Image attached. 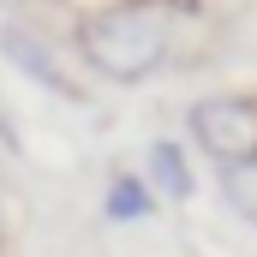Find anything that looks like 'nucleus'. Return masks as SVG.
<instances>
[{
    "label": "nucleus",
    "instance_id": "nucleus-5",
    "mask_svg": "<svg viewBox=\"0 0 257 257\" xmlns=\"http://www.w3.org/2000/svg\"><path fill=\"white\" fill-rule=\"evenodd\" d=\"M221 192H227V203H233V209L257 227V156H251V162L221 168Z\"/></svg>",
    "mask_w": 257,
    "mask_h": 257
},
{
    "label": "nucleus",
    "instance_id": "nucleus-2",
    "mask_svg": "<svg viewBox=\"0 0 257 257\" xmlns=\"http://www.w3.org/2000/svg\"><path fill=\"white\" fill-rule=\"evenodd\" d=\"M192 138L197 150L221 168L257 156V102L251 96H203L192 108Z\"/></svg>",
    "mask_w": 257,
    "mask_h": 257
},
{
    "label": "nucleus",
    "instance_id": "nucleus-6",
    "mask_svg": "<svg viewBox=\"0 0 257 257\" xmlns=\"http://www.w3.org/2000/svg\"><path fill=\"white\" fill-rule=\"evenodd\" d=\"M108 215H114V221H144V215H150V186L132 180V174H114V186H108Z\"/></svg>",
    "mask_w": 257,
    "mask_h": 257
},
{
    "label": "nucleus",
    "instance_id": "nucleus-7",
    "mask_svg": "<svg viewBox=\"0 0 257 257\" xmlns=\"http://www.w3.org/2000/svg\"><path fill=\"white\" fill-rule=\"evenodd\" d=\"M0 245H6V215H0Z\"/></svg>",
    "mask_w": 257,
    "mask_h": 257
},
{
    "label": "nucleus",
    "instance_id": "nucleus-4",
    "mask_svg": "<svg viewBox=\"0 0 257 257\" xmlns=\"http://www.w3.org/2000/svg\"><path fill=\"white\" fill-rule=\"evenodd\" d=\"M150 180L162 197H192V168H186L180 144H150Z\"/></svg>",
    "mask_w": 257,
    "mask_h": 257
},
{
    "label": "nucleus",
    "instance_id": "nucleus-3",
    "mask_svg": "<svg viewBox=\"0 0 257 257\" xmlns=\"http://www.w3.org/2000/svg\"><path fill=\"white\" fill-rule=\"evenodd\" d=\"M0 54H6V60L18 66L24 78H36V84H48L54 96H78V84L66 78V66L54 60V54H48L42 42H30L24 30H0Z\"/></svg>",
    "mask_w": 257,
    "mask_h": 257
},
{
    "label": "nucleus",
    "instance_id": "nucleus-1",
    "mask_svg": "<svg viewBox=\"0 0 257 257\" xmlns=\"http://www.w3.org/2000/svg\"><path fill=\"white\" fill-rule=\"evenodd\" d=\"M84 60L114 84H138L168 60V18L156 6H108L78 30Z\"/></svg>",
    "mask_w": 257,
    "mask_h": 257
}]
</instances>
